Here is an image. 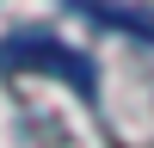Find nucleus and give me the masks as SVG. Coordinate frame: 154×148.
Masks as SVG:
<instances>
[{
	"label": "nucleus",
	"mask_w": 154,
	"mask_h": 148,
	"mask_svg": "<svg viewBox=\"0 0 154 148\" xmlns=\"http://www.w3.org/2000/svg\"><path fill=\"white\" fill-rule=\"evenodd\" d=\"M0 68H19V74H31V68H49L56 80H68V86H74L80 99H99L93 62H86L80 49H68V43H56V37H43V31L6 37V43H0Z\"/></svg>",
	"instance_id": "nucleus-1"
}]
</instances>
